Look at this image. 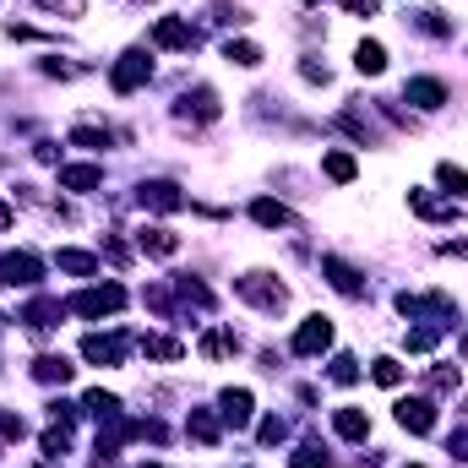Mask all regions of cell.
Here are the masks:
<instances>
[{
    "label": "cell",
    "mask_w": 468,
    "mask_h": 468,
    "mask_svg": "<svg viewBox=\"0 0 468 468\" xmlns=\"http://www.w3.org/2000/svg\"><path fill=\"white\" fill-rule=\"evenodd\" d=\"M234 294L250 300L256 311H283V305H289V289H283L272 272H245V278H234Z\"/></svg>",
    "instance_id": "1"
},
{
    "label": "cell",
    "mask_w": 468,
    "mask_h": 468,
    "mask_svg": "<svg viewBox=\"0 0 468 468\" xmlns=\"http://www.w3.org/2000/svg\"><path fill=\"white\" fill-rule=\"evenodd\" d=\"M120 305H125V289H120V283H104V289L93 283V289H82V294L66 300L71 316H115Z\"/></svg>",
    "instance_id": "2"
},
{
    "label": "cell",
    "mask_w": 468,
    "mask_h": 468,
    "mask_svg": "<svg viewBox=\"0 0 468 468\" xmlns=\"http://www.w3.org/2000/svg\"><path fill=\"white\" fill-rule=\"evenodd\" d=\"M44 278V261L33 250H5L0 256V289H33Z\"/></svg>",
    "instance_id": "3"
},
{
    "label": "cell",
    "mask_w": 468,
    "mask_h": 468,
    "mask_svg": "<svg viewBox=\"0 0 468 468\" xmlns=\"http://www.w3.org/2000/svg\"><path fill=\"white\" fill-rule=\"evenodd\" d=\"M147 77H153V60H147V49H125V55L115 60V71H110V88H115V93H136Z\"/></svg>",
    "instance_id": "4"
},
{
    "label": "cell",
    "mask_w": 468,
    "mask_h": 468,
    "mask_svg": "<svg viewBox=\"0 0 468 468\" xmlns=\"http://www.w3.org/2000/svg\"><path fill=\"white\" fill-rule=\"evenodd\" d=\"M125 354H131V338H120V333H88L82 338V359L88 365H125Z\"/></svg>",
    "instance_id": "5"
},
{
    "label": "cell",
    "mask_w": 468,
    "mask_h": 468,
    "mask_svg": "<svg viewBox=\"0 0 468 468\" xmlns=\"http://www.w3.org/2000/svg\"><path fill=\"white\" fill-rule=\"evenodd\" d=\"M289 349L300 354V359H311V354L333 349V322H327V316H305V322H300V333H294V344H289Z\"/></svg>",
    "instance_id": "6"
},
{
    "label": "cell",
    "mask_w": 468,
    "mask_h": 468,
    "mask_svg": "<svg viewBox=\"0 0 468 468\" xmlns=\"http://www.w3.org/2000/svg\"><path fill=\"white\" fill-rule=\"evenodd\" d=\"M142 207H153V213H180L186 207V191L175 186V180H142Z\"/></svg>",
    "instance_id": "7"
},
{
    "label": "cell",
    "mask_w": 468,
    "mask_h": 468,
    "mask_svg": "<svg viewBox=\"0 0 468 468\" xmlns=\"http://www.w3.org/2000/svg\"><path fill=\"white\" fill-rule=\"evenodd\" d=\"M153 44L158 49H197V27L180 22V16H158L153 22Z\"/></svg>",
    "instance_id": "8"
},
{
    "label": "cell",
    "mask_w": 468,
    "mask_h": 468,
    "mask_svg": "<svg viewBox=\"0 0 468 468\" xmlns=\"http://www.w3.org/2000/svg\"><path fill=\"white\" fill-rule=\"evenodd\" d=\"M398 425L414 431V436H431V431H436V403H431V398H403V403H398Z\"/></svg>",
    "instance_id": "9"
},
{
    "label": "cell",
    "mask_w": 468,
    "mask_h": 468,
    "mask_svg": "<svg viewBox=\"0 0 468 468\" xmlns=\"http://www.w3.org/2000/svg\"><path fill=\"white\" fill-rule=\"evenodd\" d=\"M409 207L420 218H431V224H452L458 218V202L452 197H436V191H409Z\"/></svg>",
    "instance_id": "10"
},
{
    "label": "cell",
    "mask_w": 468,
    "mask_h": 468,
    "mask_svg": "<svg viewBox=\"0 0 468 468\" xmlns=\"http://www.w3.org/2000/svg\"><path fill=\"white\" fill-rule=\"evenodd\" d=\"M60 316H66V305H60V300H44V294H38V300H33V305H27V311H22L16 322H22L27 333H55V327H60Z\"/></svg>",
    "instance_id": "11"
},
{
    "label": "cell",
    "mask_w": 468,
    "mask_h": 468,
    "mask_svg": "<svg viewBox=\"0 0 468 468\" xmlns=\"http://www.w3.org/2000/svg\"><path fill=\"white\" fill-rule=\"evenodd\" d=\"M322 278H327L338 294H349V300H359V294H365V278L354 272L349 261H338V256H322Z\"/></svg>",
    "instance_id": "12"
},
{
    "label": "cell",
    "mask_w": 468,
    "mask_h": 468,
    "mask_svg": "<svg viewBox=\"0 0 468 468\" xmlns=\"http://www.w3.org/2000/svg\"><path fill=\"white\" fill-rule=\"evenodd\" d=\"M403 99L420 104V110H441V104H447V88H441L436 77H409V82H403Z\"/></svg>",
    "instance_id": "13"
},
{
    "label": "cell",
    "mask_w": 468,
    "mask_h": 468,
    "mask_svg": "<svg viewBox=\"0 0 468 468\" xmlns=\"http://www.w3.org/2000/svg\"><path fill=\"white\" fill-rule=\"evenodd\" d=\"M180 120H218V93L213 88H191L186 99H180Z\"/></svg>",
    "instance_id": "14"
},
{
    "label": "cell",
    "mask_w": 468,
    "mask_h": 468,
    "mask_svg": "<svg viewBox=\"0 0 468 468\" xmlns=\"http://www.w3.org/2000/svg\"><path fill=\"white\" fill-rule=\"evenodd\" d=\"M99 186H104L99 164H66L60 169V191H99Z\"/></svg>",
    "instance_id": "15"
},
{
    "label": "cell",
    "mask_w": 468,
    "mask_h": 468,
    "mask_svg": "<svg viewBox=\"0 0 468 468\" xmlns=\"http://www.w3.org/2000/svg\"><path fill=\"white\" fill-rule=\"evenodd\" d=\"M250 218H256L261 229H294V213H289L283 202H272V197H261V202H250Z\"/></svg>",
    "instance_id": "16"
},
{
    "label": "cell",
    "mask_w": 468,
    "mask_h": 468,
    "mask_svg": "<svg viewBox=\"0 0 468 468\" xmlns=\"http://www.w3.org/2000/svg\"><path fill=\"white\" fill-rule=\"evenodd\" d=\"M136 245H142L147 256H175V250H180V234L164 229V224H147V229L136 234Z\"/></svg>",
    "instance_id": "17"
},
{
    "label": "cell",
    "mask_w": 468,
    "mask_h": 468,
    "mask_svg": "<svg viewBox=\"0 0 468 468\" xmlns=\"http://www.w3.org/2000/svg\"><path fill=\"white\" fill-rule=\"evenodd\" d=\"M354 71H359V77H381V71H387V49H381L376 38H359V49H354Z\"/></svg>",
    "instance_id": "18"
},
{
    "label": "cell",
    "mask_w": 468,
    "mask_h": 468,
    "mask_svg": "<svg viewBox=\"0 0 468 468\" xmlns=\"http://www.w3.org/2000/svg\"><path fill=\"white\" fill-rule=\"evenodd\" d=\"M55 267H60V272H71V278H93V272H99V256H93V250H71V245H66V250H55Z\"/></svg>",
    "instance_id": "19"
},
{
    "label": "cell",
    "mask_w": 468,
    "mask_h": 468,
    "mask_svg": "<svg viewBox=\"0 0 468 468\" xmlns=\"http://www.w3.org/2000/svg\"><path fill=\"white\" fill-rule=\"evenodd\" d=\"M186 431H191V441H202V447H218V436H224V425L213 420V409H191Z\"/></svg>",
    "instance_id": "20"
},
{
    "label": "cell",
    "mask_w": 468,
    "mask_h": 468,
    "mask_svg": "<svg viewBox=\"0 0 468 468\" xmlns=\"http://www.w3.org/2000/svg\"><path fill=\"white\" fill-rule=\"evenodd\" d=\"M218 403H224V420H229L234 431H245V425H250V392H245V387H229Z\"/></svg>",
    "instance_id": "21"
},
{
    "label": "cell",
    "mask_w": 468,
    "mask_h": 468,
    "mask_svg": "<svg viewBox=\"0 0 468 468\" xmlns=\"http://www.w3.org/2000/svg\"><path fill=\"white\" fill-rule=\"evenodd\" d=\"M322 175H327V180H338V186H349L354 175H359V164H354V153H344V147H333V153L322 158Z\"/></svg>",
    "instance_id": "22"
},
{
    "label": "cell",
    "mask_w": 468,
    "mask_h": 468,
    "mask_svg": "<svg viewBox=\"0 0 468 468\" xmlns=\"http://www.w3.org/2000/svg\"><path fill=\"white\" fill-rule=\"evenodd\" d=\"M33 376H38L44 387H55V381L66 387V381H71V365H66L60 354H38V359H33Z\"/></svg>",
    "instance_id": "23"
},
{
    "label": "cell",
    "mask_w": 468,
    "mask_h": 468,
    "mask_svg": "<svg viewBox=\"0 0 468 468\" xmlns=\"http://www.w3.org/2000/svg\"><path fill=\"white\" fill-rule=\"evenodd\" d=\"M333 431H338L344 441H365V436H370V420H365L359 409H338V414H333Z\"/></svg>",
    "instance_id": "24"
},
{
    "label": "cell",
    "mask_w": 468,
    "mask_h": 468,
    "mask_svg": "<svg viewBox=\"0 0 468 468\" xmlns=\"http://www.w3.org/2000/svg\"><path fill=\"white\" fill-rule=\"evenodd\" d=\"M202 354H207V359H229V354H239V338H234L229 327H213V333L202 338Z\"/></svg>",
    "instance_id": "25"
},
{
    "label": "cell",
    "mask_w": 468,
    "mask_h": 468,
    "mask_svg": "<svg viewBox=\"0 0 468 468\" xmlns=\"http://www.w3.org/2000/svg\"><path fill=\"white\" fill-rule=\"evenodd\" d=\"M136 349L147 354V359H180V344H175V338H158V333H142V338H136Z\"/></svg>",
    "instance_id": "26"
},
{
    "label": "cell",
    "mask_w": 468,
    "mask_h": 468,
    "mask_svg": "<svg viewBox=\"0 0 468 468\" xmlns=\"http://www.w3.org/2000/svg\"><path fill=\"white\" fill-rule=\"evenodd\" d=\"M224 60H229V66H245V71H250V66H261V49H256L250 38H229V44H224Z\"/></svg>",
    "instance_id": "27"
},
{
    "label": "cell",
    "mask_w": 468,
    "mask_h": 468,
    "mask_svg": "<svg viewBox=\"0 0 468 468\" xmlns=\"http://www.w3.org/2000/svg\"><path fill=\"white\" fill-rule=\"evenodd\" d=\"M409 22H414L420 33H431V38H452V22H447V16H436V11H425V5H420V11H409Z\"/></svg>",
    "instance_id": "28"
},
{
    "label": "cell",
    "mask_w": 468,
    "mask_h": 468,
    "mask_svg": "<svg viewBox=\"0 0 468 468\" xmlns=\"http://www.w3.org/2000/svg\"><path fill=\"white\" fill-rule=\"evenodd\" d=\"M175 294H180L186 305H197V311H213V294H207V283H197V278H175Z\"/></svg>",
    "instance_id": "29"
},
{
    "label": "cell",
    "mask_w": 468,
    "mask_h": 468,
    "mask_svg": "<svg viewBox=\"0 0 468 468\" xmlns=\"http://www.w3.org/2000/svg\"><path fill=\"white\" fill-rule=\"evenodd\" d=\"M436 180L447 186V197H452V202L468 197V169H463V164H441V169H436Z\"/></svg>",
    "instance_id": "30"
},
{
    "label": "cell",
    "mask_w": 468,
    "mask_h": 468,
    "mask_svg": "<svg viewBox=\"0 0 468 468\" xmlns=\"http://www.w3.org/2000/svg\"><path fill=\"white\" fill-rule=\"evenodd\" d=\"M436 338H441V327H409V333H403V349L409 354H431L436 349Z\"/></svg>",
    "instance_id": "31"
},
{
    "label": "cell",
    "mask_w": 468,
    "mask_h": 468,
    "mask_svg": "<svg viewBox=\"0 0 468 468\" xmlns=\"http://www.w3.org/2000/svg\"><path fill=\"white\" fill-rule=\"evenodd\" d=\"M82 409H88V414H99V420H120V398H115V392H88V398H82Z\"/></svg>",
    "instance_id": "32"
},
{
    "label": "cell",
    "mask_w": 468,
    "mask_h": 468,
    "mask_svg": "<svg viewBox=\"0 0 468 468\" xmlns=\"http://www.w3.org/2000/svg\"><path fill=\"white\" fill-rule=\"evenodd\" d=\"M338 125L349 131V136L359 142V147H365V142H376V131H370V120L359 115V110H344V115H338Z\"/></svg>",
    "instance_id": "33"
},
{
    "label": "cell",
    "mask_w": 468,
    "mask_h": 468,
    "mask_svg": "<svg viewBox=\"0 0 468 468\" xmlns=\"http://www.w3.org/2000/svg\"><path fill=\"white\" fill-rule=\"evenodd\" d=\"M327 376H333V381H338V387H354V381H359V359H354V354H338V359H333V370H327Z\"/></svg>",
    "instance_id": "34"
},
{
    "label": "cell",
    "mask_w": 468,
    "mask_h": 468,
    "mask_svg": "<svg viewBox=\"0 0 468 468\" xmlns=\"http://www.w3.org/2000/svg\"><path fill=\"white\" fill-rule=\"evenodd\" d=\"M71 147H110V131H99V125H77V131H71Z\"/></svg>",
    "instance_id": "35"
},
{
    "label": "cell",
    "mask_w": 468,
    "mask_h": 468,
    "mask_svg": "<svg viewBox=\"0 0 468 468\" xmlns=\"http://www.w3.org/2000/svg\"><path fill=\"white\" fill-rule=\"evenodd\" d=\"M370 376H376V381H381V387H398V381H403V365H398V359H387V354H381V359H376V365H370Z\"/></svg>",
    "instance_id": "36"
},
{
    "label": "cell",
    "mask_w": 468,
    "mask_h": 468,
    "mask_svg": "<svg viewBox=\"0 0 468 468\" xmlns=\"http://www.w3.org/2000/svg\"><path fill=\"white\" fill-rule=\"evenodd\" d=\"M294 468H327V452L316 441H305V447H294Z\"/></svg>",
    "instance_id": "37"
},
{
    "label": "cell",
    "mask_w": 468,
    "mask_h": 468,
    "mask_svg": "<svg viewBox=\"0 0 468 468\" xmlns=\"http://www.w3.org/2000/svg\"><path fill=\"white\" fill-rule=\"evenodd\" d=\"M300 77H305V82H322V88L333 82V71H327V66H322L316 55H305V60H300Z\"/></svg>",
    "instance_id": "38"
},
{
    "label": "cell",
    "mask_w": 468,
    "mask_h": 468,
    "mask_svg": "<svg viewBox=\"0 0 468 468\" xmlns=\"http://www.w3.org/2000/svg\"><path fill=\"white\" fill-rule=\"evenodd\" d=\"M82 71H88V66H71V60H55V55L44 60V77H66V82H71V77H82Z\"/></svg>",
    "instance_id": "39"
},
{
    "label": "cell",
    "mask_w": 468,
    "mask_h": 468,
    "mask_svg": "<svg viewBox=\"0 0 468 468\" xmlns=\"http://www.w3.org/2000/svg\"><path fill=\"white\" fill-rule=\"evenodd\" d=\"M431 387H436V392H452V387H458V365H436V370H431Z\"/></svg>",
    "instance_id": "40"
},
{
    "label": "cell",
    "mask_w": 468,
    "mask_h": 468,
    "mask_svg": "<svg viewBox=\"0 0 468 468\" xmlns=\"http://www.w3.org/2000/svg\"><path fill=\"white\" fill-rule=\"evenodd\" d=\"M283 436H289V425H283L278 414H272V420H261V447H278Z\"/></svg>",
    "instance_id": "41"
},
{
    "label": "cell",
    "mask_w": 468,
    "mask_h": 468,
    "mask_svg": "<svg viewBox=\"0 0 468 468\" xmlns=\"http://www.w3.org/2000/svg\"><path fill=\"white\" fill-rule=\"evenodd\" d=\"M22 436H27V425H22L16 414H5V409H0V441H22Z\"/></svg>",
    "instance_id": "42"
},
{
    "label": "cell",
    "mask_w": 468,
    "mask_h": 468,
    "mask_svg": "<svg viewBox=\"0 0 468 468\" xmlns=\"http://www.w3.org/2000/svg\"><path fill=\"white\" fill-rule=\"evenodd\" d=\"M44 11H55V16H82L88 11V0H38Z\"/></svg>",
    "instance_id": "43"
},
{
    "label": "cell",
    "mask_w": 468,
    "mask_h": 468,
    "mask_svg": "<svg viewBox=\"0 0 468 468\" xmlns=\"http://www.w3.org/2000/svg\"><path fill=\"white\" fill-rule=\"evenodd\" d=\"M213 22H224V27H239V22H250V11H245V5H218V11H213Z\"/></svg>",
    "instance_id": "44"
},
{
    "label": "cell",
    "mask_w": 468,
    "mask_h": 468,
    "mask_svg": "<svg viewBox=\"0 0 468 468\" xmlns=\"http://www.w3.org/2000/svg\"><path fill=\"white\" fill-rule=\"evenodd\" d=\"M344 11H349V16H376L381 0H344Z\"/></svg>",
    "instance_id": "45"
},
{
    "label": "cell",
    "mask_w": 468,
    "mask_h": 468,
    "mask_svg": "<svg viewBox=\"0 0 468 468\" xmlns=\"http://www.w3.org/2000/svg\"><path fill=\"white\" fill-rule=\"evenodd\" d=\"M104 256H110V261H115V267H125V261H131V250H125V245H120V239H104Z\"/></svg>",
    "instance_id": "46"
},
{
    "label": "cell",
    "mask_w": 468,
    "mask_h": 468,
    "mask_svg": "<svg viewBox=\"0 0 468 468\" xmlns=\"http://www.w3.org/2000/svg\"><path fill=\"white\" fill-rule=\"evenodd\" d=\"M447 447H452V458H463V463H468V431H452V436H447Z\"/></svg>",
    "instance_id": "47"
},
{
    "label": "cell",
    "mask_w": 468,
    "mask_h": 468,
    "mask_svg": "<svg viewBox=\"0 0 468 468\" xmlns=\"http://www.w3.org/2000/svg\"><path fill=\"white\" fill-rule=\"evenodd\" d=\"M441 250H447V256H463V261H468V239H447Z\"/></svg>",
    "instance_id": "48"
},
{
    "label": "cell",
    "mask_w": 468,
    "mask_h": 468,
    "mask_svg": "<svg viewBox=\"0 0 468 468\" xmlns=\"http://www.w3.org/2000/svg\"><path fill=\"white\" fill-rule=\"evenodd\" d=\"M16 224V213H11V202H0V229H11Z\"/></svg>",
    "instance_id": "49"
},
{
    "label": "cell",
    "mask_w": 468,
    "mask_h": 468,
    "mask_svg": "<svg viewBox=\"0 0 468 468\" xmlns=\"http://www.w3.org/2000/svg\"><path fill=\"white\" fill-rule=\"evenodd\" d=\"M463 359H468V338H463Z\"/></svg>",
    "instance_id": "50"
},
{
    "label": "cell",
    "mask_w": 468,
    "mask_h": 468,
    "mask_svg": "<svg viewBox=\"0 0 468 468\" xmlns=\"http://www.w3.org/2000/svg\"><path fill=\"white\" fill-rule=\"evenodd\" d=\"M142 468H158V463H142Z\"/></svg>",
    "instance_id": "51"
},
{
    "label": "cell",
    "mask_w": 468,
    "mask_h": 468,
    "mask_svg": "<svg viewBox=\"0 0 468 468\" xmlns=\"http://www.w3.org/2000/svg\"><path fill=\"white\" fill-rule=\"evenodd\" d=\"M305 5H316V0H305Z\"/></svg>",
    "instance_id": "52"
},
{
    "label": "cell",
    "mask_w": 468,
    "mask_h": 468,
    "mask_svg": "<svg viewBox=\"0 0 468 468\" xmlns=\"http://www.w3.org/2000/svg\"><path fill=\"white\" fill-rule=\"evenodd\" d=\"M409 468H420V463H409Z\"/></svg>",
    "instance_id": "53"
},
{
    "label": "cell",
    "mask_w": 468,
    "mask_h": 468,
    "mask_svg": "<svg viewBox=\"0 0 468 468\" xmlns=\"http://www.w3.org/2000/svg\"><path fill=\"white\" fill-rule=\"evenodd\" d=\"M463 409H468V403H463Z\"/></svg>",
    "instance_id": "54"
}]
</instances>
